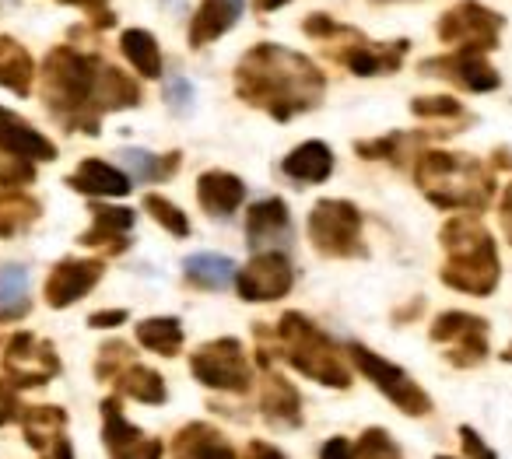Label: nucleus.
I'll list each match as a JSON object with an SVG mask.
<instances>
[{"label": "nucleus", "mask_w": 512, "mask_h": 459, "mask_svg": "<svg viewBox=\"0 0 512 459\" xmlns=\"http://www.w3.org/2000/svg\"><path fill=\"white\" fill-rule=\"evenodd\" d=\"M320 459H355V445L348 438H330L320 449Z\"/></svg>", "instance_id": "obj_46"}, {"label": "nucleus", "mask_w": 512, "mask_h": 459, "mask_svg": "<svg viewBox=\"0 0 512 459\" xmlns=\"http://www.w3.org/2000/svg\"><path fill=\"white\" fill-rule=\"evenodd\" d=\"M39 218V200L25 197L22 190H4L0 193V239L22 232Z\"/></svg>", "instance_id": "obj_35"}, {"label": "nucleus", "mask_w": 512, "mask_h": 459, "mask_svg": "<svg viewBox=\"0 0 512 459\" xmlns=\"http://www.w3.org/2000/svg\"><path fill=\"white\" fill-rule=\"evenodd\" d=\"M365 218L351 200L327 197L309 211V242L330 260H358L369 253L365 246Z\"/></svg>", "instance_id": "obj_7"}, {"label": "nucleus", "mask_w": 512, "mask_h": 459, "mask_svg": "<svg viewBox=\"0 0 512 459\" xmlns=\"http://www.w3.org/2000/svg\"><path fill=\"white\" fill-rule=\"evenodd\" d=\"M355 459H404V456H400V449L390 438V431L369 428V431H362V438H358Z\"/></svg>", "instance_id": "obj_39"}, {"label": "nucleus", "mask_w": 512, "mask_h": 459, "mask_svg": "<svg viewBox=\"0 0 512 459\" xmlns=\"http://www.w3.org/2000/svg\"><path fill=\"white\" fill-rule=\"evenodd\" d=\"M246 459H288V456L278 449V445L260 442V438H253V442L246 445Z\"/></svg>", "instance_id": "obj_47"}, {"label": "nucleus", "mask_w": 512, "mask_h": 459, "mask_svg": "<svg viewBox=\"0 0 512 459\" xmlns=\"http://www.w3.org/2000/svg\"><path fill=\"white\" fill-rule=\"evenodd\" d=\"M295 270L285 253L267 249V253H253V260L235 274V291L242 302H278L292 291Z\"/></svg>", "instance_id": "obj_13"}, {"label": "nucleus", "mask_w": 512, "mask_h": 459, "mask_svg": "<svg viewBox=\"0 0 512 459\" xmlns=\"http://www.w3.org/2000/svg\"><path fill=\"white\" fill-rule=\"evenodd\" d=\"M32 309L29 298V270L22 263H8L0 267V323H18Z\"/></svg>", "instance_id": "obj_28"}, {"label": "nucleus", "mask_w": 512, "mask_h": 459, "mask_svg": "<svg viewBox=\"0 0 512 459\" xmlns=\"http://www.w3.org/2000/svg\"><path fill=\"white\" fill-rule=\"evenodd\" d=\"M0 365H4V379L18 389L46 386L60 375V354L50 340L36 337L29 330H18L4 340L0 351Z\"/></svg>", "instance_id": "obj_10"}, {"label": "nucleus", "mask_w": 512, "mask_h": 459, "mask_svg": "<svg viewBox=\"0 0 512 459\" xmlns=\"http://www.w3.org/2000/svg\"><path fill=\"white\" fill-rule=\"evenodd\" d=\"M36 85V60L18 39L0 36V88H8L15 95H32Z\"/></svg>", "instance_id": "obj_26"}, {"label": "nucleus", "mask_w": 512, "mask_h": 459, "mask_svg": "<svg viewBox=\"0 0 512 459\" xmlns=\"http://www.w3.org/2000/svg\"><path fill=\"white\" fill-rule=\"evenodd\" d=\"M113 386L120 396H130L137 403H148V407H162L169 400V389H165V379L155 372V368L141 365V361H130L127 368L113 375Z\"/></svg>", "instance_id": "obj_27"}, {"label": "nucleus", "mask_w": 512, "mask_h": 459, "mask_svg": "<svg viewBox=\"0 0 512 459\" xmlns=\"http://www.w3.org/2000/svg\"><path fill=\"white\" fill-rule=\"evenodd\" d=\"M246 239H249V249H253V253H267V249L292 239V218H288L285 200L267 197V200H260V204L249 207Z\"/></svg>", "instance_id": "obj_17"}, {"label": "nucleus", "mask_w": 512, "mask_h": 459, "mask_svg": "<svg viewBox=\"0 0 512 459\" xmlns=\"http://www.w3.org/2000/svg\"><path fill=\"white\" fill-rule=\"evenodd\" d=\"M460 445H463V452H467V459H498L495 449H491L470 424H460Z\"/></svg>", "instance_id": "obj_43"}, {"label": "nucleus", "mask_w": 512, "mask_h": 459, "mask_svg": "<svg viewBox=\"0 0 512 459\" xmlns=\"http://www.w3.org/2000/svg\"><path fill=\"white\" fill-rule=\"evenodd\" d=\"M120 158L137 183H165V179L176 176L179 165H183V155H179V151H169V155H151V151H144V148H123Z\"/></svg>", "instance_id": "obj_30"}, {"label": "nucleus", "mask_w": 512, "mask_h": 459, "mask_svg": "<svg viewBox=\"0 0 512 459\" xmlns=\"http://www.w3.org/2000/svg\"><path fill=\"white\" fill-rule=\"evenodd\" d=\"M127 316H130L127 309H102V312H92V316H88V326H95V330H113V326L127 323Z\"/></svg>", "instance_id": "obj_45"}, {"label": "nucleus", "mask_w": 512, "mask_h": 459, "mask_svg": "<svg viewBox=\"0 0 512 459\" xmlns=\"http://www.w3.org/2000/svg\"><path fill=\"white\" fill-rule=\"evenodd\" d=\"M348 358L355 361L358 372H362L365 379H369L372 386H376L379 393H383L386 400H390L393 407L400 410V414H407V417L432 414V396H428L425 389H421L418 382H414L400 365L386 361L383 354L369 351L365 344H351L348 347Z\"/></svg>", "instance_id": "obj_9"}, {"label": "nucleus", "mask_w": 512, "mask_h": 459, "mask_svg": "<svg viewBox=\"0 0 512 459\" xmlns=\"http://www.w3.org/2000/svg\"><path fill=\"white\" fill-rule=\"evenodd\" d=\"M39 459H74V449H71V442H67V435H60L53 445H46V449L39 452Z\"/></svg>", "instance_id": "obj_49"}, {"label": "nucleus", "mask_w": 512, "mask_h": 459, "mask_svg": "<svg viewBox=\"0 0 512 459\" xmlns=\"http://www.w3.org/2000/svg\"><path fill=\"white\" fill-rule=\"evenodd\" d=\"M421 74H432V78H442L449 85L463 88V92H474V95H484V92H495L502 85V74L484 60V53H474V50H453L446 57H432L421 64Z\"/></svg>", "instance_id": "obj_14"}, {"label": "nucleus", "mask_w": 512, "mask_h": 459, "mask_svg": "<svg viewBox=\"0 0 512 459\" xmlns=\"http://www.w3.org/2000/svg\"><path fill=\"white\" fill-rule=\"evenodd\" d=\"M235 95L246 106L264 109L271 120L288 123L320 106L327 95V78L302 53L260 43L235 64Z\"/></svg>", "instance_id": "obj_2"}, {"label": "nucleus", "mask_w": 512, "mask_h": 459, "mask_svg": "<svg viewBox=\"0 0 512 459\" xmlns=\"http://www.w3.org/2000/svg\"><path fill=\"white\" fill-rule=\"evenodd\" d=\"M39 95L60 127L71 134L99 137L102 116L134 109L141 102V85L95 53L57 46L43 60Z\"/></svg>", "instance_id": "obj_1"}, {"label": "nucleus", "mask_w": 512, "mask_h": 459, "mask_svg": "<svg viewBox=\"0 0 512 459\" xmlns=\"http://www.w3.org/2000/svg\"><path fill=\"white\" fill-rule=\"evenodd\" d=\"M183 277L193 288L204 291H218L228 281H235V263L221 253H193L183 260Z\"/></svg>", "instance_id": "obj_29"}, {"label": "nucleus", "mask_w": 512, "mask_h": 459, "mask_svg": "<svg viewBox=\"0 0 512 459\" xmlns=\"http://www.w3.org/2000/svg\"><path fill=\"white\" fill-rule=\"evenodd\" d=\"M253 337L260 344V365L271 361V354L285 358L292 368H299L306 379L320 382L330 389H348L351 386V368H348V354L337 347V340L330 333H323L302 312H285L278 319V326L256 323Z\"/></svg>", "instance_id": "obj_3"}, {"label": "nucleus", "mask_w": 512, "mask_h": 459, "mask_svg": "<svg viewBox=\"0 0 512 459\" xmlns=\"http://www.w3.org/2000/svg\"><path fill=\"white\" fill-rule=\"evenodd\" d=\"M376 4H386V0H376Z\"/></svg>", "instance_id": "obj_53"}, {"label": "nucleus", "mask_w": 512, "mask_h": 459, "mask_svg": "<svg viewBox=\"0 0 512 459\" xmlns=\"http://www.w3.org/2000/svg\"><path fill=\"white\" fill-rule=\"evenodd\" d=\"M442 253V284L463 295H491L502 281V263H498V246L491 239L488 225L477 214H453L439 232Z\"/></svg>", "instance_id": "obj_4"}, {"label": "nucleus", "mask_w": 512, "mask_h": 459, "mask_svg": "<svg viewBox=\"0 0 512 459\" xmlns=\"http://www.w3.org/2000/svg\"><path fill=\"white\" fill-rule=\"evenodd\" d=\"M242 15V0H200L197 15L190 22V46H211L214 39H221Z\"/></svg>", "instance_id": "obj_23"}, {"label": "nucleus", "mask_w": 512, "mask_h": 459, "mask_svg": "<svg viewBox=\"0 0 512 459\" xmlns=\"http://www.w3.org/2000/svg\"><path fill=\"white\" fill-rule=\"evenodd\" d=\"M67 428V410L64 407H25L22 410V431L25 442L36 452H43L46 445H53Z\"/></svg>", "instance_id": "obj_31"}, {"label": "nucleus", "mask_w": 512, "mask_h": 459, "mask_svg": "<svg viewBox=\"0 0 512 459\" xmlns=\"http://www.w3.org/2000/svg\"><path fill=\"white\" fill-rule=\"evenodd\" d=\"M67 186H71L74 193H85V197H127V193L134 190L127 172L102 162V158H85V162L67 176Z\"/></svg>", "instance_id": "obj_20"}, {"label": "nucleus", "mask_w": 512, "mask_h": 459, "mask_svg": "<svg viewBox=\"0 0 512 459\" xmlns=\"http://www.w3.org/2000/svg\"><path fill=\"white\" fill-rule=\"evenodd\" d=\"M502 358H505V361H512V344L505 347V354H502Z\"/></svg>", "instance_id": "obj_51"}, {"label": "nucleus", "mask_w": 512, "mask_h": 459, "mask_svg": "<svg viewBox=\"0 0 512 459\" xmlns=\"http://www.w3.org/2000/svg\"><path fill=\"white\" fill-rule=\"evenodd\" d=\"M0 148L11 155H22L29 162H53L57 158V144L46 134H39L29 120L0 106Z\"/></svg>", "instance_id": "obj_18"}, {"label": "nucleus", "mask_w": 512, "mask_h": 459, "mask_svg": "<svg viewBox=\"0 0 512 459\" xmlns=\"http://www.w3.org/2000/svg\"><path fill=\"white\" fill-rule=\"evenodd\" d=\"M414 183L442 211L477 214L495 197V169L456 151H421L414 158Z\"/></svg>", "instance_id": "obj_5"}, {"label": "nucleus", "mask_w": 512, "mask_h": 459, "mask_svg": "<svg viewBox=\"0 0 512 459\" xmlns=\"http://www.w3.org/2000/svg\"><path fill=\"white\" fill-rule=\"evenodd\" d=\"M102 442L109 449V459H162L165 445L162 438L144 435L141 428L123 417V407L116 396L102 400Z\"/></svg>", "instance_id": "obj_15"}, {"label": "nucleus", "mask_w": 512, "mask_h": 459, "mask_svg": "<svg viewBox=\"0 0 512 459\" xmlns=\"http://www.w3.org/2000/svg\"><path fill=\"white\" fill-rule=\"evenodd\" d=\"M36 183V162L0 148V190H22Z\"/></svg>", "instance_id": "obj_37"}, {"label": "nucleus", "mask_w": 512, "mask_h": 459, "mask_svg": "<svg viewBox=\"0 0 512 459\" xmlns=\"http://www.w3.org/2000/svg\"><path fill=\"white\" fill-rule=\"evenodd\" d=\"M22 410H25V403H22V396H18V386H11L8 379H0V428L22 421Z\"/></svg>", "instance_id": "obj_41"}, {"label": "nucleus", "mask_w": 512, "mask_h": 459, "mask_svg": "<svg viewBox=\"0 0 512 459\" xmlns=\"http://www.w3.org/2000/svg\"><path fill=\"white\" fill-rule=\"evenodd\" d=\"M134 228V211L130 207H109L92 204V228L81 232V246L88 249H106V253H123L130 246L127 232Z\"/></svg>", "instance_id": "obj_19"}, {"label": "nucleus", "mask_w": 512, "mask_h": 459, "mask_svg": "<svg viewBox=\"0 0 512 459\" xmlns=\"http://www.w3.org/2000/svg\"><path fill=\"white\" fill-rule=\"evenodd\" d=\"M435 459H453V456H435Z\"/></svg>", "instance_id": "obj_52"}, {"label": "nucleus", "mask_w": 512, "mask_h": 459, "mask_svg": "<svg viewBox=\"0 0 512 459\" xmlns=\"http://www.w3.org/2000/svg\"><path fill=\"white\" fill-rule=\"evenodd\" d=\"M505 18L498 11L484 8L477 0H460L456 8H449L439 18V39L453 50H474V53H491L502 39Z\"/></svg>", "instance_id": "obj_11"}, {"label": "nucleus", "mask_w": 512, "mask_h": 459, "mask_svg": "<svg viewBox=\"0 0 512 459\" xmlns=\"http://www.w3.org/2000/svg\"><path fill=\"white\" fill-rule=\"evenodd\" d=\"M302 32L313 39H323V43H341V46H327V53L344 64L351 74L358 78H379V74H393L400 64H404L411 43L400 39V43H369L358 29H348V25H337L330 15H309L302 22Z\"/></svg>", "instance_id": "obj_6"}, {"label": "nucleus", "mask_w": 512, "mask_h": 459, "mask_svg": "<svg viewBox=\"0 0 512 459\" xmlns=\"http://www.w3.org/2000/svg\"><path fill=\"white\" fill-rule=\"evenodd\" d=\"M144 211H148L165 232L176 235V239H186V235H190V218H186L172 200L158 197V193H144Z\"/></svg>", "instance_id": "obj_36"}, {"label": "nucleus", "mask_w": 512, "mask_h": 459, "mask_svg": "<svg viewBox=\"0 0 512 459\" xmlns=\"http://www.w3.org/2000/svg\"><path fill=\"white\" fill-rule=\"evenodd\" d=\"M285 4H292V0H253L256 11H264V15H271V11L285 8Z\"/></svg>", "instance_id": "obj_50"}, {"label": "nucleus", "mask_w": 512, "mask_h": 459, "mask_svg": "<svg viewBox=\"0 0 512 459\" xmlns=\"http://www.w3.org/2000/svg\"><path fill=\"white\" fill-rule=\"evenodd\" d=\"M172 459H235V449L218 428L197 421L172 438Z\"/></svg>", "instance_id": "obj_24"}, {"label": "nucleus", "mask_w": 512, "mask_h": 459, "mask_svg": "<svg viewBox=\"0 0 512 459\" xmlns=\"http://www.w3.org/2000/svg\"><path fill=\"white\" fill-rule=\"evenodd\" d=\"M411 113L418 120H463V106L453 95H425L411 102Z\"/></svg>", "instance_id": "obj_38"}, {"label": "nucleus", "mask_w": 512, "mask_h": 459, "mask_svg": "<svg viewBox=\"0 0 512 459\" xmlns=\"http://www.w3.org/2000/svg\"><path fill=\"white\" fill-rule=\"evenodd\" d=\"M130 361H134L130 347L123 344V340H109V344H102V351H99V365H95V375H99V379L113 382V375L120 372V368H127Z\"/></svg>", "instance_id": "obj_40"}, {"label": "nucleus", "mask_w": 512, "mask_h": 459, "mask_svg": "<svg viewBox=\"0 0 512 459\" xmlns=\"http://www.w3.org/2000/svg\"><path fill=\"white\" fill-rule=\"evenodd\" d=\"M165 99L176 113H190V102H193V88L186 78H172V85L165 88Z\"/></svg>", "instance_id": "obj_44"}, {"label": "nucleus", "mask_w": 512, "mask_h": 459, "mask_svg": "<svg viewBox=\"0 0 512 459\" xmlns=\"http://www.w3.org/2000/svg\"><path fill=\"white\" fill-rule=\"evenodd\" d=\"M190 372L200 386L218 389V393H249L253 389V365L235 337H218L197 347L190 358Z\"/></svg>", "instance_id": "obj_8"}, {"label": "nucleus", "mask_w": 512, "mask_h": 459, "mask_svg": "<svg viewBox=\"0 0 512 459\" xmlns=\"http://www.w3.org/2000/svg\"><path fill=\"white\" fill-rule=\"evenodd\" d=\"M60 4H71V8H81L88 18H92L99 29H109L116 22V15L109 11V0H60Z\"/></svg>", "instance_id": "obj_42"}, {"label": "nucleus", "mask_w": 512, "mask_h": 459, "mask_svg": "<svg viewBox=\"0 0 512 459\" xmlns=\"http://www.w3.org/2000/svg\"><path fill=\"white\" fill-rule=\"evenodd\" d=\"M498 218H502V232H505V239H509V246H512V183L505 186V193H502V204H498Z\"/></svg>", "instance_id": "obj_48"}, {"label": "nucleus", "mask_w": 512, "mask_h": 459, "mask_svg": "<svg viewBox=\"0 0 512 459\" xmlns=\"http://www.w3.org/2000/svg\"><path fill=\"white\" fill-rule=\"evenodd\" d=\"M256 403H260V414L271 424H278V428H299L302 424V396H299V389L288 379H281V375H274V372L264 375V382H260V400Z\"/></svg>", "instance_id": "obj_21"}, {"label": "nucleus", "mask_w": 512, "mask_h": 459, "mask_svg": "<svg viewBox=\"0 0 512 459\" xmlns=\"http://www.w3.org/2000/svg\"><path fill=\"white\" fill-rule=\"evenodd\" d=\"M421 144H428L425 130H418V134H386L379 141H358L355 151L362 158H386V162L404 165L407 158H418Z\"/></svg>", "instance_id": "obj_33"}, {"label": "nucleus", "mask_w": 512, "mask_h": 459, "mask_svg": "<svg viewBox=\"0 0 512 459\" xmlns=\"http://www.w3.org/2000/svg\"><path fill=\"white\" fill-rule=\"evenodd\" d=\"M120 50L141 78H148V81L162 78V50H158V39L151 36V32L127 29L120 36Z\"/></svg>", "instance_id": "obj_32"}, {"label": "nucleus", "mask_w": 512, "mask_h": 459, "mask_svg": "<svg viewBox=\"0 0 512 459\" xmlns=\"http://www.w3.org/2000/svg\"><path fill=\"white\" fill-rule=\"evenodd\" d=\"M197 200L211 218H225L235 207H242V200H246V183H242L239 176H232V172L211 169L197 179Z\"/></svg>", "instance_id": "obj_22"}, {"label": "nucleus", "mask_w": 512, "mask_h": 459, "mask_svg": "<svg viewBox=\"0 0 512 459\" xmlns=\"http://www.w3.org/2000/svg\"><path fill=\"white\" fill-rule=\"evenodd\" d=\"M102 260H60L46 277V305L67 309L102 281Z\"/></svg>", "instance_id": "obj_16"}, {"label": "nucleus", "mask_w": 512, "mask_h": 459, "mask_svg": "<svg viewBox=\"0 0 512 459\" xmlns=\"http://www.w3.org/2000/svg\"><path fill=\"white\" fill-rule=\"evenodd\" d=\"M137 344L162 354V358H172V354H179V347H183V323L172 316L144 319V323L137 326Z\"/></svg>", "instance_id": "obj_34"}, {"label": "nucleus", "mask_w": 512, "mask_h": 459, "mask_svg": "<svg viewBox=\"0 0 512 459\" xmlns=\"http://www.w3.org/2000/svg\"><path fill=\"white\" fill-rule=\"evenodd\" d=\"M428 340L439 344L446 351V361L456 368H474L488 358V323L481 316H470V312H442L435 316Z\"/></svg>", "instance_id": "obj_12"}, {"label": "nucleus", "mask_w": 512, "mask_h": 459, "mask_svg": "<svg viewBox=\"0 0 512 459\" xmlns=\"http://www.w3.org/2000/svg\"><path fill=\"white\" fill-rule=\"evenodd\" d=\"M281 172L295 183H327L330 172H334V151L323 141H306L295 151H288Z\"/></svg>", "instance_id": "obj_25"}]
</instances>
